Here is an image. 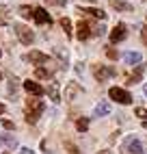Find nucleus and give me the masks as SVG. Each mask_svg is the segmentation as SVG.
<instances>
[{"mask_svg":"<svg viewBox=\"0 0 147 154\" xmlns=\"http://www.w3.org/2000/svg\"><path fill=\"white\" fill-rule=\"evenodd\" d=\"M46 104L41 100H28V104H26V122L28 124H37V119L39 115L44 113Z\"/></svg>","mask_w":147,"mask_h":154,"instance_id":"obj_1","label":"nucleus"},{"mask_svg":"<svg viewBox=\"0 0 147 154\" xmlns=\"http://www.w3.org/2000/svg\"><path fill=\"white\" fill-rule=\"evenodd\" d=\"M108 96H110V100L119 102V104H130V102H132L130 91H125V89H121V87H110V89H108Z\"/></svg>","mask_w":147,"mask_h":154,"instance_id":"obj_2","label":"nucleus"},{"mask_svg":"<svg viewBox=\"0 0 147 154\" xmlns=\"http://www.w3.org/2000/svg\"><path fill=\"white\" fill-rule=\"evenodd\" d=\"M13 30H15V35H17V39L22 42L24 46H28V44H33V39H35V35H33V30H30L28 26H24V24H13Z\"/></svg>","mask_w":147,"mask_h":154,"instance_id":"obj_3","label":"nucleus"},{"mask_svg":"<svg viewBox=\"0 0 147 154\" xmlns=\"http://www.w3.org/2000/svg\"><path fill=\"white\" fill-rule=\"evenodd\" d=\"M123 150H125V152H130V154H143V152H145L141 139H139V137H134V135H130L128 139L123 141Z\"/></svg>","mask_w":147,"mask_h":154,"instance_id":"obj_4","label":"nucleus"},{"mask_svg":"<svg viewBox=\"0 0 147 154\" xmlns=\"http://www.w3.org/2000/svg\"><path fill=\"white\" fill-rule=\"evenodd\" d=\"M93 74H95V78L100 80V83H104V80H108L110 76H115V67H110V65H98L95 69H93Z\"/></svg>","mask_w":147,"mask_h":154,"instance_id":"obj_5","label":"nucleus"},{"mask_svg":"<svg viewBox=\"0 0 147 154\" xmlns=\"http://www.w3.org/2000/svg\"><path fill=\"white\" fill-rule=\"evenodd\" d=\"M125 35H128V28H125V24H117L112 28V33H110V42L112 44H119L125 39Z\"/></svg>","mask_w":147,"mask_h":154,"instance_id":"obj_6","label":"nucleus"},{"mask_svg":"<svg viewBox=\"0 0 147 154\" xmlns=\"http://www.w3.org/2000/svg\"><path fill=\"white\" fill-rule=\"evenodd\" d=\"M24 89L28 91L30 96H37V98H41V96L46 94V89L41 87V85L37 83V80H26V83H24Z\"/></svg>","mask_w":147,"mask_h":154,"instance_id":"obj_7","label":"nucleus"},{"mask_svg":"<svg viewBox=\"0 0 147 154\" xmlns=\"http://www.w3.org/2000/svg\"><path fill=\"white\" fill-rule=\"evenodd\" d=\"M33 17H35L37 24H50V22H52L50 13L46 11V9H41V7H35V9H33Z\"/></svg>","mask_w":147,"mask_h":154,"instance_id":"obj_8","label":"nucleus"},{"mask_svg":"<svg viewBox=\"0 0 147 154\" xmlns=\"http://www.w3.org/2000/svg\"><path fill=\"white\" fill-rule=\"evenodd\" d=\"M26 61H30V63H35V65H41V63H48V54L39 52V50H33V52L26 54Z\"/></svg>","mask_w":147,"mask_h":154,"instance_id":"obj_9","label":"nucleus"},{"mask_svg":"<svg viewBox=\"0 0 147 154\" xmlns=\"http://www.w3.org/2000/svg\"><path fill=\"white\" fill-rule=\"evenodd\" d=\"M110 104H108V102H98V104H95V109H93V115H95V117H106V115H110Z\"/></svg>","mask_w":147,"mask_h":154,"instance_id":"obj_10","label":"nucleus"},{"mask_svg":"<svg viewBox=\"0 0 147 154\" xmlns=\"http://www.w3.org/2000/svg\"><path fill=\"white\" fill-rule=\"evenodd\" d=\"M78 33H76V37L80 39V42H85V39H89V35H91V26L85 22V20H82V22H78Z\"/></svg>","mask_w":147,"mask_h":154,"instance_id":"obj_11","label":"nucleus"},{"mask_svg":"<svg viewBox=\"0 0 147 154\" xmlns=\"http://www.w3.org/2000/svg\"><path fill=\"white\" fill-rule=\"evenodd\" d=\"M0 148L15 150V148H17V139H15L13 135H0Z\"/></svg>","mask_w":147,"mask_h":154,"instance_id":"obj_12","label":"nucleus"},{"mask_svg":"<svg viewBox=\"0 0 147 154\" xmlns=\"http://www.w3.org/2000/svg\"><path fill=\"white\" fill-rule=\"evenodd\" d=\"M123 61H125V65H139L141 61H143V54L141 52H125L123 54Z\"/></svg>","mask_w":147,"mask_h":154,"instance_id":"obj_13","label":"nucleus"},{"mask_svg":"<svg viewBox=\"0 0 147 154\" xmlns=\"http://www.w3.org/2000/svg\"><path fill=\"white\" fill-rule=\"evenodd\" d=\"M46 91H48V96H50L52 102H61V91H58V85L56 83H50Z\"/></svg>","mask_w":147,"mask_h":154,"instance_id":"obj_14","label":"nucleus"},{"mask_svg":"<svg viewBox=\"0 0 147 154\" xmlns=\"http://www.w3.org/2000/svg\"><path fill=\"white\" fill-rule=\"evenodd\" d=\"M80 11H82V13H87V15L98 17V20H104V17H106V13H104L102 9H85V7H80Z\"/></svg>","mask_w":147,"mask_h":154,"instance_id":"obj_15","label":"nucleus"},{"mask_svg":"<svg viewBox=\"0 0 147 154\" xmlns=\"http://www.w3.org/2000/svg\"><path fill=\"white\" fill-rule=\"evenodd\" d=\"M143 72H145V67H143V65H136V69H134V74L130 76V80H128V83H130V85H136V83H139V80H141V76H143Z\"/></svg>","mask_w":147,"mask_h":154,"instance_id":"obj_16","label":"nucleus"},{"mask_svg":"<svg viewBox=\"0 0 147 154\" xmlns=\"http://www.w3.org/2000/svg\"><path fill=\"white\" fill-rule=\"evenodd\" d=\"M112 7L117 9V11H132V5L125 2V0H112Z\"/></svg>","mask_w":147,"mask_h":154,"instance_id":"obj_17","label":"nucleus"},{"mask_svg":"<svg viewBox=\"0 0 147 154\" xmlns=\"http://www.w3.org/2000/svg\"><path fill=\"white\" fill-rule=\"evenodd\" d=\"M35 76L48 80V78H52V69H48V67H37V69H35Z\"/></svg>","mask_w":147,"mask_h":154,"instance_id":"obj_18","label":"nucleus"},{"mask_svg":"<svg viewBox=\"0 0 147 154\" xmlns=\"http://www.w3.org/2000/svg\"><path fill=\"white\" fill-rule=\"evenodd\" d=\"M78 91H80V89H78V85L69 83V87H67V91H65V98H67V100H74V96H76Z\"/></svg>","mask_w":147,"mask_h":154,"instance_id":"obj_19","label":"nucleus"},{"mask_svg":"<svg viewBox=\"0 0 147 154\" xmlns=\"http://www.w3.org/2000/svg\"><path fill=\"white\" fill-rule=\"evenodd\" d=\"M20 15H22V17H33V7L22 5V7H20Z\"/></svg>","mask_w":147,"mask_h":154,"instance_id":"obj_20","label":"nucleus"},{"mask_svg":"<svg viewBox=\"0 0 147 154\" xmlns=\"http://www.w3.org/2000/svg\"><path fill=\"white\" fill-rule=\"evenodd\" d=\"M61 26H63V30H65V35L71 37V22H69L67 17H63V20H61Z\"/></svg>","mask_w":147,"mask_h":154,"instance_id":"obj_21","label":"nucleus"},{"mask_svg":"<svg viewBox=\"0 0 147 154\" xmlns=\"http://www.w3.org/2000/svg\"><path fill=\"white\" fill-rule=\"evenodd\" d=\"M76 128H78L80 132H85V130L89 128V119H87V117H82V119H78V122H76Z\"/></svg>","mask_w":147,"mask_h":154,"instance_id":"obj_22","label":"nucleus"},{"mask_svg":"<svg viewBox=\"0 0 147 154\" xmlns=\"http://www.w3.org/2000/svg\"><path fill=\"white\" fill-rule=\"evenodd\" d=\"M134 113H136V117H141V119H145V122H147V109H143V106H139V109H136Z\"/></svg>","mask_w":147,"mask_h":154,"instance_id":"obj_23","label":"nucleus"},{"mask_svg":"<svg viewBox=\"0 0 147 154\" xmlns=\"http://www.w3.org/2000/svg\"><path fill=\"white\" fill-rule=\"evenodd\" d=\"M48 5H54V7H65L67 5V0H46Z\"/></svg>","mask_w":147,"mask_h":154,"instance_id":"obj_24","label":"nucleus"},{"mask_svg":"<svg viewBox=\"0 0 147 154\" xmlns=\"http://www.w3.org/2000/svg\"><path fill=\"white\" fill-rule=\"evenodd\" d=\"M104 30H106V28H104V26L100 24V26H95V28H93V35H104Z\"/></svg>","mask_w":147,"mask_h":154,"instance_id":"obj_25","label":"nucleus"},{"mask_svg":"<svg viewBox=\"0 0 147 154\" xmlns=\"http://www.w3.org/2000/svg\"><path fill=\"white\" fill-rule=\"evenodd\" d=\"M141 39H143V44L147 46V26H143V30H141Z\"/></svg>","mask_w":147,"mask_h":154,"instance_id":"obj_26","label":"nucleus"},{"mask_svg":"<svg viewBox=\"0 0 147 154\" xmlns=\"http://www.w3.org/2000/svg\"><path fill=\"white\" fill-rule=\"evenodd\" d=\"M2 126H4L7 130H11V128H13V122H11V119H2Z\"/></svg>","mask_w":147,"mask_h":154,"instance_id":"obj_27","label":"nucleus"},{"mask_svg":"<svg viewBox=\"0 0 147 154\" xmlns=\"http://www.w3.org/2000/svg\"><path fill=\"white\" fill-rule=\"evenodd\" d=\"M15 89H17V80L11 78V83H9V91H15Z\"/></svg>","mask_w":147,"mask_h":154,"instance_id":"obj_28","label":"nucleus"},{"mask_svg":"<svg viewBox=\"0 0 147 154\" xmlns=\"http://www.w3.org/2000/svg\"><path fill=\"white\" fill-rule=\"evenodd\" d=\"M106 54H108V59H117V52H115L112 48H108V50H106Z\"/></svg>","mask_w":147,"mask_h":154,"instance_id":"obj_29","label":"nucleus"},{"mask_svg":"<svg viewBox=\"0 0 147 154\" xmlns=\"http://www.w3.org/2000/svg\"><path fill=\"white\" fill-rule=\"evenodd\" d=\"M20 154H35L30 148H20Z\"/></svg>","mask_w":147,"mask_h":154,"instance_id":"obj_30","label":"nucleus"},{"mask_svg":"<svg viewBox=\"0 0 147 154\" xmlns=\"http://www.w3.org/2000/svg\"><path fill=\"white\" fill-rule=\"evenodd\" d=\"M4 111H7V109H4V104H2V102H0V115H2Z\"/></svg>","mask_w":147,"mask_h":154,"instance_id":"obj_31","label":"nucleus"},{"mask_svg":"<svg viewBox=\"0 0 147 154\" xmlns=\"http://www.w3.org/2000/svg\"><path fill=\"white\" fill-rule=\"evenodd\" d=\"M143 94H145V96H147V83H145V85H143Z\"/></svg>","mask_w":147,"mask_h":154,"instance_id":"obj_32","label":"nucleus"},{"mask_svg":"<svg viewBox=\"0 0 147 154\" xmlns=\"http://www.w3.org/2000/svg\"><path fill=\"white\" fill-rule=\"evenodd\" d=\"M2 24H4V20H2V17H0V26H2Z\"/></svg>","mask_w":147,"mask_h":154,"instance_id":"obj_33","label":"nucleus"},{"mask_svg":"<svg viewBox=\"0 0 147 154\" xmlns=\"http://www.w3.org/2000/svg\"><path fill=\"white\" fill-rule=\"evenodd\" d=\"M102 154H110V152H108V150H104V152H102Z\"/></svg>","mask_w":147,"mask_h":154,"instance_id":"obj_34","label":"nucleus"},{"mask_svg":"<svg viewBox=\"0 0 147 154\" xmlns=\"http://www.w3.org/2000/svg\"><path fill=\"white\" fill-rule=\"evenodd\" d=\"M0 78H2V74H0Z\"/></svg>","mask_w":147,"mask_h":154,"instance_id":"obj_35","label":"nucleus"},{"mask_svg":"<svg viewBox=\"0 0 147 154\" xmlns=\"http://www.w3.org/2000/svg\"><path fill=\"white\" fill-rule=\"evenodd\" d=\"M143 154H147V152H143Z\"/></svg>","mask_w":147,"mask_h":154,"instance_id":"obj_36","label":"nucleus"},{"mask_svg":"<svg viewBox=\"0 0 147 154\" xmlns=\"http://www.w3.org/2000/svg\"><path fill=\"white\" fill-rule=\"evenodd\" d=\"M4 154H9V152H4Z\"/></svg>","mask_w":147,"mask_h":154,"instance_id":"obj_37","label":"nucleus"}]
</instances>
